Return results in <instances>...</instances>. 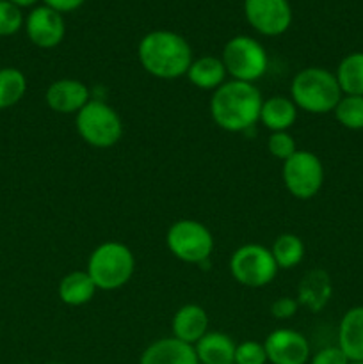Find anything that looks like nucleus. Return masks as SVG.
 <instances>
[{
  "label": "nucleus",
  "mask_w": 363,
  "mask_h": 364,
  "mask_svg": "<svg viewBox=\"0 0 363 364\" xmlns=\"http://www.w3.org/2000/svg\"><path fill=\"white\" fill-rule=\"evenodd\" d=\"M335 75L344 95L363 96V52L345 55Z\"/></svg>",
  "instance_id": "nucleus-22"
},
{
  "label": "nucleus",
  "mask_w": 363,
  "mask_h": 364,
  "mask_svg": "<svg viewBox=\"0 0 363 364\" xmlns=\"http://www.w3.org/2000/svg\"><path fill=\"white\" fill-rule=\"evenodd\" d=\"M21 27H23V14L20 7L11 4L9 0H0V36L2 38L13 36Z\"/></svg>",
  "instance_id": "nucleus-26"
},
{
  "label": "nucleus",
  "mask_w": 363,
  "mask_h": 364,
  "mask_svg": "<svg viewBox=\"0 0 363 364\" xmlns=\"http://www.w3.org/2000/svg\"><path fill=\"white\" fill-rule=\"evenodd\" d=\"M48 364H64V363H48Z\"/></svg>",
  "instance_id": "nucleus-34"
},
{
  "label": "nucleus",
  "mask_w": 363,
  "mask_h": 364,
  "mask_svg": "<svg viewBox=\"0 0 363 364\" xmlns=\"http://www.w3.org/2000/svg\"><path fill=\"white\" fill-rule=\"evenodd\" d=\"M137 57L146 73L162 80H174L187 75L192 48L184 36L173 31H152L139 41Z\"/></svg>",
  "instance_id": "nucleus-2"
},
{
  "label": "nucleus",
  "mask_w": 363,
  "mask_h": 364,
  "mask_svg": "<svg viewBox=\"0 0 363 364\" xmlns=\"http://www.w3.org/2000/svg\"><path fill=\"white\" fill-rule=\"evenodd\" d=\"M237 343L228 334L209 331L194 345L199 364H233Z\"/></svg>",
  "instance_id": "nucleus-19"
},
{
  "label": "nucleus",
  "mask_w": 363,
  "mask_h": 364,
  "mask_svg": "<svg viewBox=\"0 0 363 364\" xmlns=\"http://www.w3.org/2000/svg\"><path fill=\"white\" fill-rule=\"evenodd\" d=\"M21 364H32V363H21Z\"/></svg>",
  "instance_id": "nucleus-35"
},
{
  "label": "nucleus",
  "mask_w": 363,
  "mask_h": 364,
  "mask_svg": "<svg viewBox=\"0 0 363 364\" xmlns=\"http://www.w3.org/2000/svg\"><path fill=\"white\" fill-rule=\"evenodd\" d=\"M351 361L342 352L338 345L335 347H324L310 358V364H349Z\"/></svg>",
  "instance_id": "nucleus-29"
},
{
  "label": "nucleus",
  "mask_w": 363,
  "mask_h": 364,
  "mask_svg": "<svg viewBox=\"0 0 363 364\" xmlns=\"http://www.w3.org/2000/svg\"><path fill=\"white\" fill-rule=\"evenodd\" d=\"M349 364H363V361H351Z\"/></svg>",
  "instance_id": "nucleus-33"
},
{
  "label": "nucleus",
  "mask_w": 363,
  "mask_h": 364,
  "mask_svg": "<svg viewBox=\"0 0 363 364\" xmlns=\"http://www.w3.org/2000/svg\"><path fill=\"white\" fill-rule=\"evenodd\" d=\"M223 59L231 80L255 84L269 70V55L262 43L249 36H235L224 45Z\"/></svg>",
  "instance_id": "nucleus-6"
},
{
  "label": "nucleus",
  "mask_w": 363,
  "mask_h": 364,
  "mask_svg": "<svg viewBox=\"0 0 363 364\" xmlns=\"http://www.w3.org/2000/svg\"><path fill=\"white\" fill-rule=\"evenodd\" d=\"M263 347L270 364H308L312 352L310 341L294 329H276L265 338Z\"/></svg>",
  "instance_id": "nucleus-11"
},
{
  "label": "nucleus",
  "mask_w": 363,
  "mask_h": 364,
  "mask_svg": "<svg viewBox=\"0 0 363 364\" xmlns=\"http://www.w3.org/2000/svg\"><path fill=\"white\" fill-rule=\"evenodd\" d=\"M96 290L88 270H73L60 279L59 299L66 306H84L93 301Z\"/></svg>",
  "instance_id": "nucleus-21"
},
{
  "label": "nucleus",
  "mask_w": 363,
  "mask_h": 364,
  "mask_svg": "<svg viewBox=\"0 0 363 364\" xmlns=\"http://www.w3.org/2000/svg\"><path fill=\"white\" fill-rule=\"evenodd\" d=\"M278 265L270 249L260 244H246L230 258L231 277L246 288H263L274 281Z\"/></svg>",
  "instance_id": "nucleus-8"
},
{
  "label": "nucleus",
  "mask_w": 363,
  "mask_h": 364,
  "mask_svg": "<svg viewBox=\"0 0 363 364\" xmlns=\"http://www.w3.org/2000/svg\"><path fill=\"white\" fill-rule=\"evenodd\" d=\"M25 32L32 45L39 48H56L66 34L63 14L46 6L34 7L25 20Z\"/></svg>",
  "instance_id": "nucleus-12"
},
{
  "label": "nucleus",
  "mask_w": 363,
  "mask_h": 364,
  "mask_svg": "<svg viewBox=\"0 0 363 364\" xmlns=\"http://www.w3.org/2000/svg\"><path fill=\"white\" fill-rule=\"evenodd\" d=\"M75 128L85 144L98 149L116 146L125 130L120 114L103 100H89L75 114Z\"/></svg>",
  "instance_id": "nucleus-5"
},
{
  "label": "nucleus",
  "mask_w": 363,
  "mask_h": 364,
  "mask_svg": "<svg viewBox=\"0 0 363 364\" xmlns=\"http://www.w3.org/2000/svg\"><path fill=\"white\" fill-rule=\"evenodd\" d=\"M267 149L274 159L285 162L298 151V146H295V139L288 132H273L267 139Z\"/></svg>",
  "instance_id": "nucleus-27"
},
{
  "label": "nucleus",
  "mask_w": 363,
  "mask_h": 364,
  "mask_svg": "<svg viewBox=\"0 0 363 364\" xmlns=\"http://www.w3.org/2000/svg\"><path fill=\"white\" fill-rule=\"evenodd\" d=\"M166 245L174 258L192 265H203L214 251V237L205 224L192 219L177 220L169 226Z\"/></svg>",
  "instance_id": "nucleus-7"
},
{
  "label": "nucleus",
  "mask_w": 363,
  "mask_h": 364,
  "mask_svg": "<svg viewBox=\"0 0 363 364\" xmlns=\"http://www.w3.org/2000/svg\"><path fill=\"white\" fill-rule=\"evenodd\" d=\"M270 252H273L278 269L290 270L305 258V244L298 235L283 233L274 240Z\"/></svg>",
  "instance_id": "nucleus-23"
},
{
  "label": "nucleus",
  "mask_w": 363,
  "mask_h": 364,
  "mask_svg": "<svg viewBox=\"0 0 363 364\" xmlns=\"http://www.w3.org/2000/svg\"><path fill=\"white\" fill-rule=\"evenodd\" d=\"M267 352L263 343L258 341L246 340L237 345L235 348V363L233 364H267Z\"/></svg>",
  "instance_id": "nucleus-28"
},
{
  "label": "nucleus",
  "mask_w": 363,
  "mask_h": 364,
  "mask_svg": "<svg viewBox=\"0 0 363 364\" xmlns=\"http://www.w3.org/2000/svg\"><path fill=\"white\" fill-rule=\"evenodd\" d=\"M338 347L349 361H363V306L351 308L338 326Z\"/></svg>",
  "instance_id": "nucleus-17"
},
{
  "label": "nucleus",
  "mask_w": 363,
  "mask_h": 364,
  "mask_svg": "<svg viewBox=\"0 0 363 364\" xmlns=\"http://www.w3.org/2000/svg\"><path fill=\"white\" fill-rule=\"evenodd\" d=\"M91 100L89 87L77 78L52 82L45 92V102L57 114H77Z\"/></svg>",
  "instance_id": "nucleus-13"
},
{
  "label": "nucleus",
  "mask_w": 363,
  "mask_h": 364,
  "mask_svg": "<svg viewBox=\"0 0 363 364\" xmlns=\"http://www.w3.org/2000/svg\"><path fill=\"white\" fill-rule=\"evenodd\" d=\"M210 318L205 309L198 304H185L174 313L173 323V336L184 343L196 345L206 333H209Z\"/></svg>",
  "instance_id": "nucleus-16"
},
{
  "label": "nucleus",
  "mask_w": 363,
  "mask_h": 364,
  "mask_svg": "<svg viewBox=\"0 0 363 364\" xmlns=\"http://www.w3.org/2000/svg\"><path fill=\"white\" fill-rule=\"evenodd\" d=\"M298 110L290 96L274 95L263 100L262 109H260V121L267 130H270V134L288 132L298 119Z\"/></svg>",
  "instance_id": "nucleus-18"
},
{
  "label": "nucleus",
  "mask_w": 363,
  "mask_h": 364,
  "mask_svg": "<svg viewBox=\"0 0 363 364\" xmlns=\"http://www.w3.org/2000/svg\"><path fill=\"white\" fill-rule=\"evenodd\" d=\"M248 23L263 36H281L292 23V7L288 0H244Z\"/></svg>",
  "instance_id": "nucleus-10"
},
{
  "label": "nucleus",
  "mask_w": 363,
  "mask_h": 364,
  "mask_svg": "<svg viewBox=\"0 0 363 364\" xmlns=\"http://www.w3.org/2000/svg\"><path fill=\"white\" fill-rule=\"evenodd\" d=\"M11 4H14V6L16 7H31V6H34L36 2H38V0H9Z\"/></svg>",
  "instance_id": "nucleus-32"
},
{
  "label": "nucleus",
  "mask_w": 363,
  "mask_h": 364,
  "mask_svg": "<svg viewBox=\"0 0 363 364\" xmlns=\"http://www.w3.org/2000/svg\"><path fill=\"white\" fill-rule=\"evenodd\" d=\"M46 7L57 11V13H71V11L78 9L85 0H43Z\"/></svg>",
  "instance_id": "nucleus-31"
},
{
  "label": "nucleus",
  "mask_w": 363,
  "mask_h": 364,
  "mask_svg": "<svg viewBox=\"0 0 363 364\" xmlns=\"http://www.w3.org/2000/svg\"><path fill=\"white\" fill-rule=\"evenodd\" d=\"M27 92V77L18 68H0V110L16 105Z\"/></svg>",
  "instance_id": "nucleus-24"
},
{
  "label": "nucleus",
  "mask_w": 363,
  "mask_h": 364,
  "mask_svg": "<svg viewBox=\"0 0 363 364\" xmlns=\"http://www.w3.org/2000/svg\"><path fill=\"white\" fill-rule=\"evenodd\" d=\"M262 92L255 84L226 80L210 98V114L214 123L224 132H248L260 121Z\"/></svg>",
  "instance_id": "nucleus-1"
},
{
  "label": "nucleus",
  "mask_w": 363,
  "mask_h": 364,
  "mask_svg": "<svg viewBox=\"0 0 363 364\" xmlns=\"http://www.w3.org/2000/svg\"><path fill=\"white\" fill-rule=\"evenodd\" d=\"M337 75L324 68H305L290 82V98L295 107L310 114L333 112L342 100Z\"/></svg>",
  "instance_id": "nucleus-3"
},
{
  "label": "nucleus",
  "mask_w": 363,
  "mask_h": 364,
  "mask_svg": "<svg viewBox=\"0 0 363 364\" xmlns=\"http://www.w3.org/2000/svg\"><path fill=\"white\" fill-rule=\"evenodd\" d=\"M331 295H333V284L330 274L324 269H312L299 281L295 299L301 308H306L310 313H319L331 301Z\"/></svg>",
  "instance_id": "nucleus-14"
},
{
  "label": "nucleus",
  "mask_w": 363,
  "mask_h": 364,
  "mask_svg": "<svg viewBox=\"0 0 363 364\" xmlns=\"http://www.w3.org/2000/svg\"><path fill=\"white\" fill-rule=\"evenodd\" d=\"M333 112L338 123L347 130H363V96L344 95Z\"/></svg>",
  "instance_id": "nucleus-25"
},
{
  "label": "nucleus",
  "mask_w": 363,
  "mask_h": 364,
  "mask_svg": "<svg viewBox=\"0 0 363 364\" xmlns=\"http://www.w3.org/2000/svg\"><path fill=\"white\" fill-rule=\"evenodd\" d=\"M185 77L194 87L203 91H216L226 82L228 73L221 57L201 55L192 60Z\"/></svg>",
  "instance_id": "nucleus-20"
},
{
  "label": "nucleus",
  "mask_w": 363,
  "mask_h": 364,
  "mask_svg": "<svg viewBox=\"0 0 363 364\" xmlns=\"http://www.w3.org/2000/svg\"><path fill=\"white\" fill-rule=\"evenodd\" d=\"M139 364H199L194 345L184 343L174 336L160 338L144 348Z\"/></svg>",
  "instance_id": "nucleus-15"
},
{
  "label": "nucleus",
  "mask_w": 363,
  "mask_h": 364,
  "mask_svg": "<svg viewBox=\"0 0 363 364\" xmlns=\"http://www.w3.org/2000/svg\"><path fill=\"white\" fill-rule=\"evenodd\" d=\"M135 258L130 247L116 240L100 244L88 259V274L98 290L112 291L123 288L132 279Z\"/></svg>",
  "instance_id": "nucleus-4"
},
{
  "label": "nucleus",
  "mask_w": 363,
  "mask_h": 364,
  "mask_svg": "<svg viewBox=\"0 0 363 364\" xmlns=\"http://www.w3.org/2000/svg\"><path fill=\"white\" fill-rule=\"evenodd\" d=\"M299 302L294 297H280L270 304V315L276 320H288L299 311Z\"/></svg>",
  "instance_id": "nucleus-30"
},
{
  "label": "nucleus",
  "mask_w": 363,
  "mask_h": 364,
  "mask_svg": "<svg viewBox=\"0 0 363 364\" xmlns=\"http://www.w3.org/2000/svg\"><path fill=\"white\" fill-rule=\"evenodd\" d=\"M283 183L295 199H312L319 194L324 185V166L315 153L308 149H298L283 162L281 169Z\"/></svg>",
  "instance_id": "nucleus-9"
}]
</instances>
